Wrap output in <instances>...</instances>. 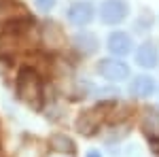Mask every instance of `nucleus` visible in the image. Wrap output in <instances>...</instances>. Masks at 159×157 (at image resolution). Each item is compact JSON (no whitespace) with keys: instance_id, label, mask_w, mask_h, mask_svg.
<instances>
[{"instance_id":"6","label":"nucleus","mask_w":159,"mask_h":157,"mask_svg":"<svg viewBox=\"0 0 159 157\" xmlns=\"http://www.w3.org/2000/svg\"><path fill=\"white\" fill-rule=\"evenodd\" d=\"M157 49L153 43H142L136 51V64L142 68H155L157 66Z\"/></svg>"},{"instance_id":"2","label":"nucleus","mask_w":159,"mask_h":157,"mask_svg":"<svg viewBox=\"0 0 159 157\" xmlns=\"http://www.w3.org/2000/svg\"><path fill=\"white\" fill-rule=\"evenodd\" d=\"M127 2L125 0H104L100 7V19L106 25H117L127 17Z\"/></svg>"},{"instance_id":"3","label":"nucleus","mask_w":159,"mask_h":157,"mask_svg":"<svg viewBox=\"0 0 159 157\" xmlns=\"http://www.w3.org/2000/svg\"><path fill=\"white\" fill-rule=\"evenodd\" d=\"M98 72L106 79V81H112V83H119V81H125L129 76V66L125 62L117 60V58H106L98 64Z\"/></svg>"},{"instance_id":"7","label":"nucleus","mask_w":159,"mask_h":157,"mask_svg":"<svg viewBox=\"0 0 159 157\" xmlns=\"http://www.w3.org/2000/svg\"><path fill=\"white\" fill-rule=\"evenodd\" d=\"M129 91L136 98H148V96H153V91H155V81L148 74H140V76H136L134 81H132Z\"/></svg>"},{"instance_id":"9","label":"nucleus","mask_w":159,"mask_h":157,"mask_svg":"<svg viewBox=\"0 0 159 157\" xmlns=\"http://www.w3.org/2000/svg\"><path fill=\"white\" fill-rule=\"evenodd\" d=\"M87 157H102V155H100L98 151H89V153H87Z\"/></svg>"},{"instance_id":"4","label":"nucleus","mask_w":159,"mask_h":157,"mask_svg":"<svg viewBox=\"0 0 159 157\" xmlns=\"http://www.w3.org/2000/svg\"><path fill=\"white\" fill-rule=\"evenodd\" d=\"M108 51L112 55H117V58H121V55H127V53H132V49H134V40L132 36L127 34V32H121V30H117V32H112L108 36Z\"/></svg>"},{"instance_id":"1","label":"nucleus","mask_w":159,"mask_h":157,"mask_svg":"<svg viewBox=\"0 0 159 157\" xmlns=\"http://www.w3.org/2000/svg\"><path fill=\"white\" fill-rule=\"evenodd\" d=\"M17 91H19V98L28 102L30 106L40 104L43 85H40V76L34 68H21V72L17 74Z\"/></svg>"},{"instance_id":"5","label":"nucleus","mask_w":159,"mask_h":157,"mask_svg":"<svg viewBox=\"0 0 159 157\" xmlns=\"http://www.w3.org/2000/svg\"><path fill=\"white\" fill-rule=\"evenodd\" d=\"M68 19H70L74 25H87L93 19V7H91V2L79 0V2L70 4V9H68Z\"/></svg>"},{"instance_id":"8","label":"nucleus","mask_w":159,"mask_h":157,"mask_svg":"<svg viewBox=\"0 0 159 157\" xmlns=\"http://www.w3.org/2000/svg\"><path fill=\"white\" fill-rule=\"evenodd\" d=\"M36 7L43 13H49L53 7H55V0H36Z\"/></svg>"}]
</instances>
